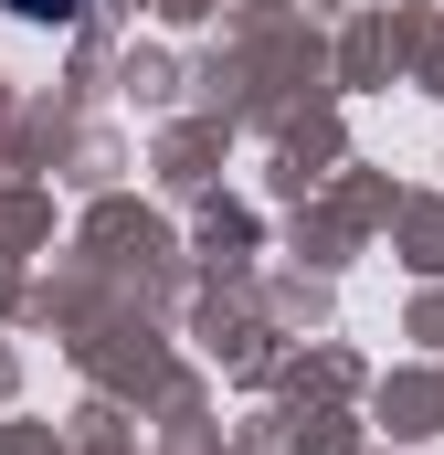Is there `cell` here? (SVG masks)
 Instances as JSON below:
<instances>
[{
  "instance_id": "1",
  "label": "cell",
  "mask_w": 444,
  "mask_h": 455,
  "mask_svg": "<svg viewBox=\"0 0 444 455\" xmlns=\"http://www.w3.org/2000/svg\"><path fill=\"white\" fill-rule=\"evenodd\" d=\"M11 11H21V21H75L85 0H11Z\"/></svg>"
}]
</instances>
